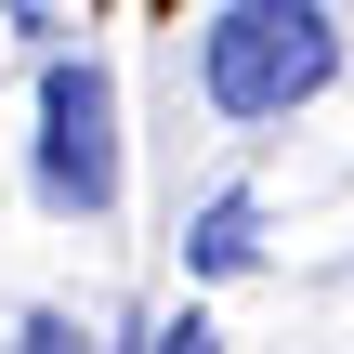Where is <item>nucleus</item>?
<instances>
[{"instance_id":"nucleus-1","label":"nucleus","mask_w":354,"mask_h":354,"mask_svg":"<svg viewBox=\"0 0 354 354\" xmlns=\"http://www.w3.org/2000/svg\"><path fill=\"white\" fill-rule=\"evenodd\" d=\"M328 79H342V13H328V0H223V13L197 26V92H210V118H236V131L315 105Z\"/></svg>"},{"instance_id":"nucleus-2","label":"nucleus","mask_w":354,"mask_h":354,"mask_svg":"<svg viewBox=\"0 0 354 354\" xmlns=\"http://www.w3.org/2000/svg\"><path fill=\"white\" fill-rule=\"evenodd\" d=\"M39 197L105 223L118 210V79L92 53H53L39 66Z\"/></svg>"},{"instance_id":"nucleus-3","label":"nucleus","mask_w":354,"mask_h":354,"mask_svg":"<svg viewBox=\"0 0 354 354\" xmlns=\"http://www.w3.org/2000/svg\"><path fill=\"white\" fill-rule=\"evenodd\" d=\"M184 250H197V276H250L263 263V197H210Z\"/></svg>"},{"instance_id":"nucleus-4","label":"nucleus","mask_w":354,"mask_h":354,"mask_svg":"<svg viewBox=\"0 0 354 354\" xmlns=\"http://www.w3.org/2000/svg\"><path fill=\"white\" fill-rule=\"evenodd\" d=\"M13 354H92V328H79V315H26V328H13Z\"/></svg>"},{"instance_id":"nucleus-5","label":"nucleus","mask_w":354,"mask_h":354,"mask_svg":"<svg viewBox=\"0 0 354 354\" xmlns=\"http://www.w3.org/2000/svg\"><path fill=\"white\" fill-rule=\"evenodd\" d=\"M145 354H223V328H210V315H171V328H158Z\"/></svg>"}]
</instances>
